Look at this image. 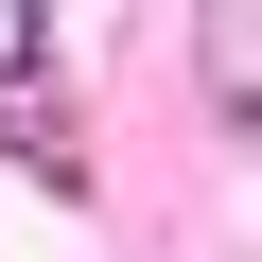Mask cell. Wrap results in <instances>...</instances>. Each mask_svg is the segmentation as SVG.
Instances as JSON below:
<instances>
[]
</instances>
